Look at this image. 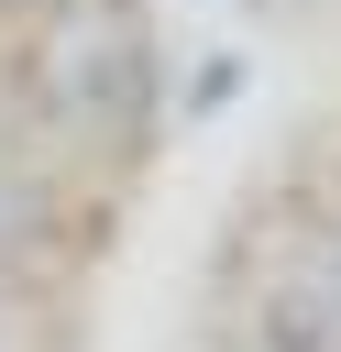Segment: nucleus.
<instances>
[{"instance_id": "1", "label": "nucleus", "mask_w": 341, "mask_h": 352, "mask_svg": "<svg viewBox=\"0 0 341 352\" xmlns=\"http://www.w3.org/2000/svg\"><path fill=\"white\" fill-rule=\"evenodd\" d=\"M55 110H66V121H88V132H99V121H132V110H143V33L88 11V22H77V44L55 55Z\"/></svg>"}, {"instance_id": "2", "label": "nucleus", "mask_w": 341, "mask_h": 352, "mask_svg": "<svg viewBox=\"0 0 341 352\" xmlns=\"http://www.w3.org/2000/svg\"><path fill=\"white\" fill-rule=\"evenodd\" d=\"M264 352H341V308H330L319 286H286V297L264 308Z\"/></svg>"}, {"instance_id": "3", "label": "nucleus", "mask_w": 341, "mask_h": 352, "mask_svg": "<svg viewBox=\"0 0 341 352\" xmlns=\"http://www.w3.org/2000/svg\"><path fill=\"white\" fill-rule=\"evenodd\" d=\"M33 231H44V198H33V187H22L11 165H0V286L22 275V253H33Z\"/></svg>"}, {"instance_id": "4", "label": "nucleus", "mask_w": 341, "mask_h": 352, "mask_svg": "<svg viewBox=\"0 0 341 352\" xmlns=\"http://www.w3.org/2000/svg\"><path fill=\"white\" fill-rule=\"evenodd\" d=\"M308 286H319V297H330V308H341V231H330V253H319V264H308Z\"/></svg>"}]
</instances>
